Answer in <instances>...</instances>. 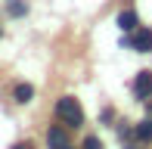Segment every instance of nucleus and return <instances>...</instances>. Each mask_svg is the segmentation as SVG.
I'll return each mask as SVG.
<instances>
[{
  "label": "nucleus",
  "mask_w": 152,
  "mask_h": 149,
  "mask_svg": "<svg viewBox=\"0 0 152 149\" xmlns=\"http://www.w3.org/2000/svg\"><path fill=\"white\" fill-rule=\"evenodd\" d=\"M47 146L50 149H68V134L62 127H50L47 131Z\"/></svg>",
  "instance_id": "obj_4"
},
{
  "label": "nucleus",
  "mask_w": 152,
  "mask_h": 149,
  "mask_svg": "<svg viewBox=\"0 0 152 149\" xmlns=\"http://www.w3.org/2000/svg\"><path fill=\"white\" fill-rule=\"evenodd\" d=\"M56 115H59V121H65V124H84V109H81V103L75 96H62L59 103H56Z\"/></svg>",
  "instance_id": "obj_1"
},
{
  "label": "nucleus",
  "mask_w": 152,
  "mask_h": 149,
  "mask_svg": "<svg viewBox=\"0 0 152 149\" xmlns=\"http://www.w3.org/2000/svg\"><path fill=\"white\" fill-rule=\"evenodd\" d=\"M124 149H134V146H124Z\"/></svg>",
  "instance_id": "obj_11"
},
{
  "label": "nucleus",
  "mask_w": 152,
  "mask_h": 149,
  "mask_svg": "<svg viewBox=\"0 0 152 149\" xmlns=\"http://www.w3.org/2000/svg\"><path fill=\"white\" fill-rule=\"evenodd\" d=\"M118 28H121V31H134V28H137V12H134V9L118 12Z\"/></svg>",
  "instance_id": "obj_5"
},
{
  "label": "nucleus",
  "mask_w": 152,
  "mask_h": 149,
  "mask_svg": "<svg viewBox=\"0 0 152 149\" xmlns=\"http://www.w3.org/2000/svg\"><path fill=\"white\" fill-rule=\"evenodd\" d=\"M137 140L140 143H152V121H140L137 124Z\"/></svg>",
  "instance_id": "obj_6"
},
{
  "label": "nucleus",
  "mask_w": 152,
  "mask_h": 149,
  "mask_svg": "<svg viewBox=\"0 0 152 149\" xmlns=\"http://www.w3.org/2000/svg\"><path fill=\"white\" fill-rule=\"evenodd\" d=\"M134 93H137L140 99H149V96H152V72H140V74H137Z\"/></svg>",
  "instance_id": "obj_3"
},
{
  "label": "nucleus",
  "mask_w": 152,
  "mask_h": 149,
  "mask_svg": "<svg viewBox=\"0 0 152 149\" xmlns=\"http://www.w3.org/2000/svg\"><path fill=\"white\" fill-rule=\"evenodd\" d=\"M6 9H10V16H22V12H25V3H22V0H10Z\"/></svg>",
  "instance_id": "obj_8"
},
{
  "label": "nucleus",
  "mask_w": 152,
  "mask_h": 149,
  "mask_svg": "<svg viewBox=\"0 0 152 149\" xmlns=\"http://www.w3.org/2000/svg\"><path fill=\"white\" fill-rule=\"evenodd\" d=\"M68 149H72V146H68Z\"/></svg>",
  "instance_id": "obj_12"
},
{
  "label": "nucleus",
  "mask_w": 152,
  "mask_h": 149,
  "mask_svg": "<svg viewBox=\"0 0 152 149\" xmlns=\"http://www.w3.org/2000/svg\"><path fill=\"white\" fill-rule=\"evenodd\" d=\"M12 149H31V143H16Z\"/></svg>",
  "instance_id": "obj_10"
},
{
  "label": "nucleus",
  "mask_w": 152,
  "mask_h": 149,
  "mask_svg": "<svg viewBox=\"0 0 152 149\" xmlns=\"http://www.w3.org/2000/svg\"><path fill=\"white\" fill-rule=\"evenodd\" d=\"M84 149H102V143H99L96 137H87V140H84Z\"/></svg>",
  "instance_id": "obj_9"
},
{
  "label": "nucleus",
  "mask_w": 152,
  "mask_h": 149,
  "mask_svg": "<svg viewBox=\"0 0 152 149\" xmlns=\"http://www.w3.org/2000/svg\"><path fill=\"white\" fill-rule=\"evenodd\" d=\"M127 47L137 50V53H149L152 50V31L149 28H134L130 37H127Z\"/></svg>",
  "instance_id": "obj_2"
},
{
  "label": "nucleus",
  "mask_w": 152,
  "mask_h": 149,
  "mask_svg": "<svg viewBox=\"0 0 152 149\" xmlns=\"http://www.w3.org/2000/svg\"><path fill=\"white\" fill-rule=\"evenodd\" d=\"M31 96H34V87L31 84H19L16 87V103H31Z\"/></svg>",
  "instance_id": "obj_7"
}]
</instances>
